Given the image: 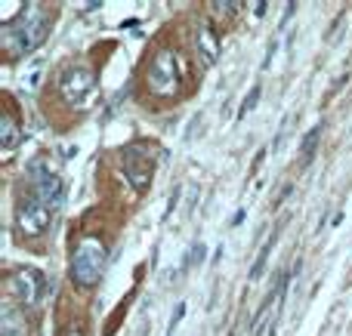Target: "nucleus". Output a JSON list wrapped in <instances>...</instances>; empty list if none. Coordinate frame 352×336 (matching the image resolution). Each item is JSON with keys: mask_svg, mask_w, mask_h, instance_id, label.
<instances>
[{"mask_svg": "<svg viewBox=\"0 0 352 336\" xmlns=\"http://www.w3.org/2000/svg\"><path fill=\"white\" fill-rule=\"evenodd\" d=\"M50 34V16L41 3H28V10L19 16L16 25H6L3 31V49L10 59H19V56L31 53L34 47H41Z\"/></svg>", "mask_w": 352, "mask_h": 336, "instance_id": "f257e3e1", "label": "nucleus"}, {"mask_svg": "<svg viewBox=\"0 0 352 336\" xmlns=\"http://www.w3.org/2000/svg\"><path fill=\"white\" fill-rule=\"evenodd\" d=\"M105 263H109V250L99 238H80L72 250V263H68V275L78 287H96L99 278L105 272Z\"/></svg>", "mask_w": 352, "mask_h": 336, "instance_id": "f03ea898", "label": "nucleus"}, {"mask_svg": "<svg viewBox=\"0 0 352 336\" xmlns=\"http://www.w3.org/2000/svg\"><path fill=\"white\" fill-rule=\"evenodd\" d=\"M179 86V65H176L173 49H158L155 59L148 62V93L158 99H167Z\"/></svg>", "mask_w": 352, "mask_h": 336, "instance_id": "7ed1b4c3", "label": "nucleus"}, {"mask_svg": "<svg viewBox=\"0 0 352 336\" xmlns=\"http://www.w3.org/2000/svg\"><path fill=\"white\" fill-rule=\"evenodd\" d=\"M28 176H31V195H34V201L47 204V207H59L62 197H65V182H62L59 173H53L47 164H43V158H34L28 164Z\"/></svg>", "mask_w": 352, "mask_h": 336, "instance_id": "20e7f679", "label": "nucleus"}, {"mask_svg": "<svg viewBox=\"0 0 352 336\" xmlns=\"http://www.w3.org/2000/svg\"><path fill=\"white\" fill-rule=\"evenodd\" d=\"M59 93L68 105H80V108H84V105L96 96V74L84 65L68 68L59 77Z\"/></svg>", "mask_w": 352, "mask_h": 336, "instance_id": "39448f33", "label": "nucleus"}, {"mask_svg": "<svg viewBox=\"0 0 352 336\" xmlns=\"http://www.w3.org/2000/svg\"><path fill=\"white\" fill-rule=\"evenodd\" d=\"M124 173H127L130 185H133L140 195H146L148 189H152V176H155V158L148 152H142V148L130 145L127 152H124Z\"/></svg>", "mask_w": 352, "mask_h": 336, "instance_id": "423d86ee", "label": "nucleus"}, {"mask_svg": "<svg viewBox=\"0 0 352 336\" xmlns=\"http://www.w3.org/2000/svg\"><path fill=\"white\" fill-rule=\"evenodd\" d=\"M50 210L53 207H47V204H41V201H22L16 207V228H19V235H25V238H41L43 232L50 228Z\"/></svg>", "mask_w": 352, "mask_h": 336, "instance_id": "0eeeda50", "label": "nucleus"}, {"mask_svg": "<svg viewBox=\"0 0 352 336\" xmlns=\"http://www.w3.org/2000/svg\"><path fill=\"white\" fill-rule=\"evenodd\" d=\"M10 290L16 293V300L22 302V306H37L43 290H47V278L37 269H19V272H12V278H10Z\"/></svg>", "mask_w": 352, "mask_h": 336, "instance_id": "6e6552de", "label": "nucleus"}, {"mask_svg": "<svg viewBox=\"0 0 352 336\" xmlns=\"http://www.w3.org/2000/svg\"><path fill=\"white\" fill-rule=\"evenodd\" d=\"M0 336H28L25 315L19 312V306L10 300H6L3 309H0Z\"/></svg>", "mask_w": 352, "mask_h": 336, "instance_id": "1a4fd4ad", "label": "nucleus"}, {"mask_svg": "<svg viewBox=\"0 0 352 336\" xmlns=\"http://www.w3.org/2000/svg\"><path fill=\"white\" fill-rule=\"evenodd\" d=\"M22 139H25V130H22V123H19V117L12 115V111H3V117H0V148L12 152Z\"/></svg>", "mask_w": 352, "mask_h": 336, "instance_id": "9d476101", "label": "nucleus"}, {"mask_svg": "<svg viewBox=\"0 0 352 336\" xmlns=\"http://www.w3.org/2000/svg\"><path fill=\"white\" fill-rule=\"evenodd\" d=\"M195 43H198V53L204 56L207 65H213L219 56V31L213 28V25H204V28L195 34Z\"/></svg>", "mask_w": 352, "mask_h": 336, "instance_id": "9b49d317", "label": "nucleus"}, {"mask_svg": "<svg viewBox=\"0 0 352 336\" xmlns=\"http://www.w3.org/2000/svg\"><path fill=\"white\" fill-rule=\"evenodd\" d=\"M318 139H322V123H316V127L309 130V133L303 136V145H300V167H306L312 160V154H316V148H318Z\"/></svg>", "mask_w": 352, "mask_h": 336, "instance_id": "f8f14e48", "label": "nucleus"}, {"mask_svg": "<svg viewBox=\"0 0 352 336\" xmlns=\"http://www.w3.org/2000/svg\"><path fill=\"white\" fill-rule=\"evenodd\" d=\"M278 235H281V226L275 228V232H272V238H266V244H263L260 256H256L254 269H250V281H256V278L263 275V269H266V259H269V253H272V247H275V241H278Z\"/></svg>", "mask_w": 352, "mask_h": 336, "instance_id": "ddd939ff", "label": "nucleus"}, {"mask_svg": "<svg viewBox=\"0 0 352 336\" xmlns=\"http://www.w3.org/2000/svg\"><path fill=\"white\" fill-rule=\"evenodd\" d=\"M210 6H213V12H217V16H235L241 3H238V0H223V3H219V0H217V3H210Z\"/></svg>", "mask_w": 352, "mask_h": 336, "instance_id": "4468645a", "label": "nucleus"}, {"mask_svg": "<svg viewBox=\"0 0 352 336\" xmlns=\"http://www.w3.org/2000/svg\"><path fill=\"white\" fill-rule=\"evenodd\" d=\"M260 93H263V90H260V84H256L254 90L248 93V99H244V105H241V115H248V111H254V108H256V102H260Z\"/></svg>", "mask_w": 352, "mask_h": 336, "instance_id": "2eb2a0df", "label": "nucleus"}, {"mask_svg": "<svg viewBox=\"0 0 352 336\" xmlns=\"http://www.w3.org/2000/svg\"><path fill=\"white\" fill-rule=\"evenodd\" d=\"M62 336H87V327L84 324H68L65 331H62Z\"/></svg>", "mask_w": 352, "mask_h": 336, "instance_id": "dca6fc26", "label": "nucleus"}, {"mask_svg": "<svg viewBox=\"0 0 352 336\" xmlns=\"http://www.w3.org/2000/svg\"><path fill=\"white\" fill-rule=\"evenodd\" d=\"M204 259V244H195L192 247V256H188V263H201Z\"/></svg>", "mask_w": 352, "mask_h": 336, "instance_id": "f3484780", "label": "nucleus"}]
</instances>
